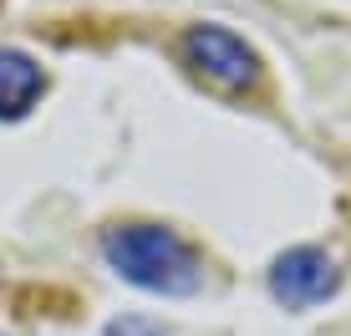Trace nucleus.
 <instances>
[{"mask_svg":"<svg viewBox=\"0 0 351 336\" xmlns=\"http://www.w3.org/2000/svg\"><path fill=\"white\" fill-rule=\"evenodd\" d=\"M336 285H341V270H336V260L321 245H295L285 255H275V265H270V296L285 311H306V306L331 301Z\"/></svg>","mask_w":351,"mask_h":336,"instance_id":"nucleus-2","label":"nucleus"},{"mask_svg":"<svg viewBox=\"0 0 351 336\" xmlns=\"http://www.w3.org/2000/svg\"><path fill=\"white\" fill-rule=\"evenodd\" d=\"M184 56L224 92H245V87H255V77H260V56L224 26H189Z\"/></svg>","mask_w":351,"mask_h":336,"instance_id":"nucleus-3","label":"nucleus"},{"mask_svg":"<svg viewBox=\"0 0 351 336\" xmlns=\"http://www.w3.org/2000/svg\"><path fill=\"white\" fill-rule=\"evenodd\" d=\"M102 255L128 285L153 296H193L204 285V265L193 245L163 224H112L102 235Z\"/></svg>","mask_w":351,"mask_h":336,"instance_id":"nucleus-1","label":"nucleus"},{"mask_svg":"<svg viewBox=\"0 0 351 336\" xmlns=\"http://www.w3.org/2000/svg\"><path fill=\"white\" fill-rule=\"evenodd\" d=\"M107 336H163V326L148 316H117V321H107Z\"/></svg>","mask_w":351,"mask_h":336,"instance_id":"nucleus-5","label":"nucleus"},{"mask_svg":"<svg viewBox=\"0 0 351 336\" xmlns=\"http://www.w3.org/2000/svg\"><path fill=\"white\" fill-rule=\"evenodd\" d=\"M46 92V71L21 46H0V117H26Z\"/></svg>","mask_w":351,"mask_h":336,"instance_id":"nucleus-4","label":"nucleus"}]
</instances>
